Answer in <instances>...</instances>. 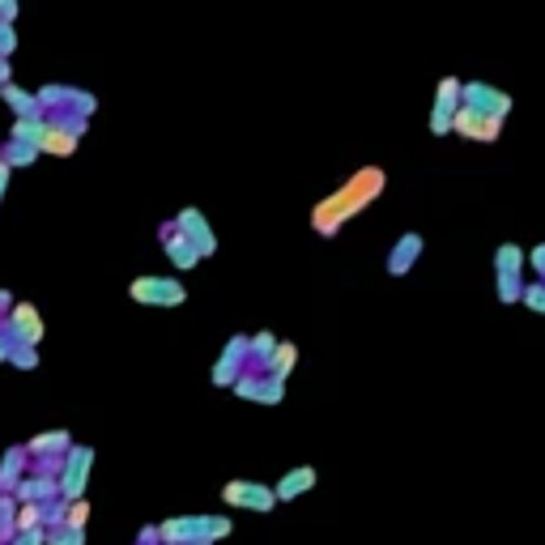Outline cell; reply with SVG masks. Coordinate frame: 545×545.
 <instances>
[{"mask_svg":"<svg viewBox=\"0 0 545 545\" xmlns=\"http://www.w3.org/2000/svg\"><path fill=\"white\" fill-rule=\"evenodd\" d=\"M5 358H9V345H5V341H0V363H5Z\"/></svg>","mask_w":545,"mask_h":545,"instance_id":"cell-34","label":"cell"},{"mask_svg":"<svg viewBox=\"0 0 545 545\" xmlns=\"http://www.w3.org/2000/svg\"><path fill=\"white\" fill-rule=\"evenodd\" d=\"M520 303H524V307H532L537 316H545V281H532V286H524Z\"/></svg>","mask_w":545,"mask_h":545,"instance_id":"cell-22","label":"cell"},{"mask_svg":"<svg viewBox=\"0 0 545 545\" xmlns=\"http://www.w3.org/2000/svg\"><path fill=\"white\" fill-rule=\"evenodd\" d=\"M222 503L238 507V511H256V516H268L277 507V494L265 482H226L222 486Z\"/></svg>","mask_w":545,"mask_h":545,"instance_id":"cell-3","label":"cell"},{"mask_svg":"<svg viewBox=\"0 0 545 545\" xmlns=\"http://www.w3.org/2000/svg\"><path fill=\"white\" fill-rule=\"evenodd\" d=\"M461 102L469 107V112L494 115V120H507V115H511V94H503V90H494V85H486V82H469V85H464Z\"/></svg>","mask_w":545,"mask_h":545,"instance_id":"cell-5","label":"cell"},{"mask_svg":"<svg viewBox=\"0 0 545 545\" xmlns=\"http://www.w3.org/2000/svg\"><path fill=\"white\" fill-rule=\"evenodd\" d=\"M90 464H94V452L90 448H69V461H64V477H60V494L64 499H82L85 482H90Z\"/></svg>","mask_w":545,"mask_h":545,"instance_id":"cell-8","label":"cell"},{"mask_svg":"<svg viewBox=\"0 0 545 545\" xmlns=\"http://www.w3.org/2000/svg\"><path fill=\"white\" fill-rule=\"evenodd\" d=\"M14 47V34H9V26H0V52H9Z\"/></svg>","mask_w":545,"mask_h":545,"instance_id":"cell-31","label":"cell"},{"mask_svg":"<svg viewBox=\"0 0 545 545\" xmlns=\"http://www.w3.org/2000/svg\"><path fill=\"white\" fill-rule=\"evenodd\" d=\"M175 230H180V235L188 238V243H192V248H196L200 256H213V252H218V238H213V226L205 222V218H200L196 209H183L180 218H175Z\"/></svg>","mask_w":545,"mask_h":545,"instance_id":"cell-10","label":"cell"},{"mask_svg":"<svg viewBox=\"0 0 545 545\" xmlns=\"http://www.w3.org/2000/svg\"><path fill=\"white\" fill-rule=\"evenodd\" d=\"M5 77H9V64H5V60H0V82H5ZM9 85V82H5Z\"/></svg>","mask_w":545,"mask_h":545,"instance_id":"cell-33","label":"cell"},{"mask_svg":"<svg viewBox=\"0 0 545 545\" xmlns=\"http://www.w3.org/2000/svg\"><path fill=\"white\" fill-rule=\"evenodd\" d=\"M273 350H277V336H273V333H256L252 341H248V354H252V358H256L260 366H265L268 358H273Z\"/></svg>","mask_w":545,"mask_h":545,"instance_id":"cell-20","label":"cell"},{"mask_svg":"<svg viewBox=\"0 0 545 545\" xmlns=\"http://www.w3.org/2000/svg\"><path fill=\"white\" fill-rule=\"evenodd\" d=\"M85 520H90V503H85V499H77V503H69V511H64V529H77V532H85Z\"/></svg>","mask_w":545,"mask_h":545,"instance_id":"cell-23","label":"cell"},{"mask_svg":"<svg viewBox=\"0 0 545 545\" xmlns=\"http://www.w3.org/2000/svg\"><path fill=\"white\" fill-rule=\"evenodd\" d=\"M39 516H43V507L26 503V507H22V516H17V532H34V524H39Z\"/></svg>","mask_w":545,"mask_h":545,"instance_id":"cell-26","label":"cell"},{"mask_svg":"<svg viewBox=\"0 0 545 545\" xmlns=\"http://www.w3.org/2000/svg\"><path fill=\"white\" fill-rule=\"evenodd\" d=\"M9 336H14L17 345H26V350H34L43 341V320L30 303H17L14 307V316H9Z\"/></svg>","mask_w":545,"mask_h":545,"instance_id":"cell-12","label":"cell"},{"mask_svg":"<svg viewBox=\"0 0 545 545\" xmlns=\"http://www.w3.org/2000/svg\"><path fill=\"white\" fill-rule=\"evenodd\" d=\"M17 473H22V452H9V456H5V469H0V486L9 490L17 482Z\"/></svg>","mask_w":545,"mask_h":545,"instance_id":"cell-25","label":"cell"},{"mask_svg":"<svg viewBox=\"0 0 545 545\" xmlns=\"http://www.w3.org/2000/svg\"><path fill=\"white\" fill-rule=\"evenodd\" d=\"M294 363H298V345H294V341H277L273 358L265 363V375L273 379V384H286V379L294 375Z\"/></svg>","mask_w":545,"mask_h":545,"instance_id":"cell-17","label":"cell"},{"mask_svg":"<svg viewBox=\"0 0 545 545\" xmlns=\"http://www.w3.org/2000/svg\"><path fill=\"white\" fill-rule=\"evenodd\" d=\"M384 188H388V170H384V167L354 170V175L341 183L336 192H328L320 205L311 209V226H316V235L333 238L336 230H341L345 222H354L366 205H375L379 196H384Z\"/></svg>","mask_w":545,"mask_h":545,"instance_id":"cell-1","label":"cell"},{"mask_svg":"<svg viewBox=\"0 0 545 545\" xmlns=\"http://www.w3.org/2000/svg\"><path fill=\"white\" fill-rule=\"evenodd\" d=\"M0 94H5V102H9V107H14V112L22 115V120H34V112H39V98H34V94L17 90V85H5Z\"/></svg>","mask_w":545,"mask_h":545,"instance_id":"cell-18","label":"cell"},{"mask_svg":"<svg viewBox=\"0 0 545 545\" xmlns=\"http://www.w3.org/2000/svg\"><path fill=\"white\" fill-rule=\"evenodd\" d=\"M5 183H9V167L0 162V196H5Z\"/></svg>","mask_w":545,"mask_h":545,"instance_id":"cell-32","label":"cell"},{"mask_svg":"<svg viewBox=\"0 0 545 545\" xmlns=\"http://www.w3.org/2000/svg\"><path fill=\"white\" fill-rule=\"evenodd\" d=\"M77 137H82V120H73V124H47L39 141V154H56V158H69L77 150Z\"/></svg>","mask_w":545,"mask_h":545,"instance_id":"cell-13","label":"cell"},{"mask_svg":"<svg viewBox=\"0 0 545 545\" xmlns=\"http://www.w3.org/2000/svg\"><path fill=\"white\" fill-rule=\"evenodd\" d=\"M43 541H47V537H43V532L34 529V532H17V541H14V545H43Z\"/></svg>","mask_w":545,"mask_h":545,"instance_id":"cell-30","label":"cell"},{"mask_svg":"<svg viewBox=\"0 0 545 545\" xmlns=\"http://www.w3.org/2000/svg\"><path fill=\"white\" fill-rule=\"evenodd\" d=\"M200 545H209V541H200Z\"/></svg>","mask_w":545,"mask_h":545,"instance_id":"cell-35","label":"cell"},{"mask_svg":"<svg viewBox=\"0 0 545 545\" xmlns=\"http://www.w3.org/2000/svg\"><path fill=\"white\" fill-rule=\"evenodd\" d=\"M252 354H248V336H230V345L222 350L218 366H213V384L218 388H235L238 379H243V363H248Z\"/></svg>","mask_w":545,"mask_h":545,"instance_id":"cell-9","label":"cell"},{"mask_svg":"<svg viewBox=\"0 0 545 545\" xmlns=\"http://www.w3.org/2000/svg\"><path fill=\"white\" fill-rule=\"evenodd\" d=\"M64 448H69V431H52L30 439V452H64Z\"/></svg>","mask_w":545,"mask_h":545,"instance_id":"cell-21","label":"cell"},{"mask_svg":"<svg viewBox=\"0 0 545 545\" xmlns=\"http://www.w3.org/2000/svg\"><path fill=\"white\" fill-rule=\"evenodd\" d=\"M316 469L311 464H298V469H290V473L281 477L277 486H273V494H277V503H290V499H298V494H307L311 486H316Z\"/></svg>","mask_w":545,"mask_h":545,"instance_id":"cell-16","label":"cell"},{"mask_svg":"<svg viewBox=\"0 0 545 545\" xmlns=\"http://www.w3.org/2000/svg\"><path fill=\"white\" fill-rule=\"evenodd\" d=\"M43 132H47V124H43V120H17V124H14V145H26V150H39Z\"/></svg>","mask_w":545,"mask_h":545,"instance_id":"cell-19","label":"cell"},{"mask_svg":"<svg viewBox=\"0 0 545 545\" xmlns=\"http://www.w3.org/2000/svg\"><path fill=\"white\" fill-rule=\"evenodd\" d=\"M128 294H132L137 303H145V307H180L183 298H188L183 281H175V277H137L128 286Z\"/></svg>","mask_w":545,"mask_h":545,"instance_id":"cell-4","label":"cell"},{"mask_svg":"<svg viewBox=\"0 0 545 545\" xmlns=\"http://www.w3.org/2000/svg\"><path fill=\"white\" fill-rule=\"evenodd\" d=\"M162 252L170 256V265L180 268V273H188V268L200 260V252H196V248L180 235V230H175V226H162Z\"/></svg>","mask_w":545,"mask_h":545,"instance_id":"cell-15","label":"cell"},{"mask_svg":"<svg viewBox=\"0 0 545 545\" xmlns=\"http://www.w3.org/2000/svg\"><path fill=\"white\" fill-rule=\"evenodd\" d=\"M39 158V150H26V145H9V162L14 167H26V162H34Z\"/></svg>","mask_w":545,"mask_h":545,"instance_id":"cell-28","label":"cell"},{"mask_svg":"<svg viewBox=\"0 0 545 545\" xmlns=\"http://www.w3.org/2000/svg\"><path fill=\"white\" fill-rule=\"evenodd\" d=\"M461 90H464V82H456V77H443V82H439V90H434V112H431L434 137H448L452 132V120L461 112Z\"/></svg>","mask_w":545,"mask_h":545,"instance_id":"cell-6","label":"cell"},{"mask_svg":"<svg viewBox=\"0 0 545 545\" xmlns=\"http://www.w3.org/2000/svg\"><path fill=\"white\" fill-rule=\"evenodd\" d=\"M529 260H532V268H537V273H541V281H545V243H541V248H532Z\"/></svg>","mask_w":545,"mask_h":545,"instance_id":"cell-29","label":"cell"},{"mask_svg":"<svg viewBox=\"0 0 545 545\" xmlns=\"http://www.w3.org/2000/svg\"><path fill=\"white\" fill-rule=\"evenodd\" d=\"M524 260L529 256L520 252L516 243H503L494 252V290H499V303H507V307L524 294Z\"/></svg>","mask_w":545,"mask_h":545,"instance_id":"cell-2","label":"cell"},{"mask_svg":"<svg viewBox=\"0 0 545 545\" xmlns=\"http://www.w3.org/2000/svg\"><path fill=\"white\" fill-rule=\"evenodd\" d=\"M56 490H60V482H47V477H43V482H22L17 494H22V499H43V494H56Z\"/></svg>","mask_w":545,"mask_h":545,"instance_id":"cell-24","label":"cell"},{"mask_svg":"<svg viewBox=\"0 0 545 545\" xmlns=\"http://www.w3.org/2000/svg\"><path fill=\"white\" fill-rule=\"evenodd\" d=\"M235 392L243 401H260V405H277L281 396H286V384H273L268 375H243L235 384Z\"/></svg>","mask_w":545,"mask_h":545,"instance_id":"cell-14","label":"cell"},{"mask_svg":"<svg viewBox=\"0 0 545 545\" xmlns=\"http://www.w3.org/2000/svg\"><path fill=\"white\" fill-rule=\"evenodd\" d=\"M422 252H426V238H422L418 230L401 235V238H396V248L388 252V273H392V277H405L409 268L422 260Z\"/></svg>","mask_w":545,"mask_h":545,"instance_id":"cell-11","label":"cell"},{"mask_svg":"<svg viewBox=\"0 0 545 545\" xmlns=\"http://www.w3.org/2000/svg\"><path fill=\"white\" fill-rule=\"evenodd\" d=\"M52 545H82L85 541V532H77V529H52V537H47Z\"/></svg>","mask_w":545,"mask_h":545,"instance_id":"cell-27","label":"cell"},{"mask_svg":"<svg viewBox=\"0 0 545 545\" xmlns=\"http://www.w3.org/2000/svg\"><path fill=\"white\" fill-rule=\"evenodd\" d=\"M452 132H461L464 141L494 145V141H499V132H503V120H494V115H477V112H469V107L461 102V112H456V120H452Z\"/></svg>","mask_w":545,"mask_h":545,"instance_id":"cell-7","label":"cell"}]
</instances>
